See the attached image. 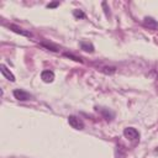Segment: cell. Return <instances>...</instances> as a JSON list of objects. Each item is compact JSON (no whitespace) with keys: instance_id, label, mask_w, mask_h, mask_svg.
Returning a JSON list of instances; mask_svg holds the SVG:
<instances>
[{"instance_id":"1","label":"cell","mask_w":158,"mask_h":158,"mask_svg":"<svg viewBox=\"0 0 158 158\" xmlns=\"http://www.w3.org/2000/svg\"><path fill=\"white\" fill-rule=\"evenodd\" d=\"M68 123L75 128V130H83L84 128V122L81 118H79L78 116H74V115H70L68 116Z\"/></svg>"},{"instance_id":"2","label":"cell","mask_w":158,"mask_h":158,"mask_svg":"<svg viewBox=\"0 0 158 158\" xmlns=\"http://www.w3.org/2000/svg\"><path fill=\"white\" fill-rule=\"evenodd\" d=\"M123 136L130 141H135L139 138V132L135 127H126L123 130Z\"/></svg>"},{"instance_id":"3","label":"cell","mask_w":158,"mask_h":158,"mask_svg":"<svg viewBox=\"0 0 158 158\" xmlns=\"http://www.w3.org/2000/svg\"><path fill=\"white\" fill-rule=\"evenodd\" d=\"M12 94H14L15 99H17L20 101H27V100H30L32 98V95L30 93H27V91H25L22 89H15Z\"/></svg>"},{"instance_id":"4","label":"cell","mask_w":158,"mask_h":158,"mask_svg":"<svg viewBox=\"0 0 158 158\" xmlns=\"http://www.w3.org/2000/svg\"><path fill=\"white\" fill-rule=\"evenodd\" d=\"M7 27L11 30V31H14V32H16V33H19V35H21V36H25V37H32L33 35L30 32V31H26V30H23V28H21V27H19V26H16V25H7Z\"/></svg>"},{"instance_id":"5","label":"cell","mask_w":158,"mask_h":158,"mask_svg":"<svg viewBox=\"0 0 158 158\" xmlns=\"http://www.w3.org/2000/svg\"><path fill=\"white\" fill-rule=\"evenodd\" d=\"M143 26H144V27H148V28H151V30H156V28H158V22H157V20H154L153 17L146 16V17L143 19Z\"/></svg>"},{"instance_id":"6","label":"cell","mask_w":158,"mask_h":158,"mask_svg":"<svg viewBox=\"0 0 158 158\" xmlns=\"http://www.w3.org/2000/svg\"><path fill=\"white\" fill-rule=\"evenodd\" d=\"M41 79L44 81V83H52L54 80V73L49 69H46L41 73Z\"/></svg>"},{"instance_id":"7","label":"cell","mask_w":158,"mask_h":158,"mask_svg":"<svg viewBox=\"0 0 158 158\" xmlns=\"http://www.w3.org/2000/svg\"><path fill=\"white\" fill-rule=\"evenodd\" d=\"M0 72H1V74H2L7 80H10V81H12V83L16 80V79H15V75L10 72V69L6 68L5 64H1V65H0Z\"/></svg>"},{"instance_id":"8","label":"cell","mask_w":158,"mask_h":158,"mask_svg":"<svg viewBox=\"0 0 158 158\" xmlns=\"http://www.w3.org/2000/svg\"><path fill=\"white\" fill-rule=\"evenodd\" d=\"M96 110H98V111H99L106 120H112L114 116H115V114H114L111 110H109V109H102V107L99 109V107H96Z\"/></svg>"},{"instance_id":"9","label":"cell","mask_w":158,"mask_h":158,"mask_svg":"<svg viewBox=\"0 0 158 158\" xmlns=\"http://www.w3.org/2000/svg\"><path fill=\"white\" fill-rule=\"evenodd\" d=\"M80 48L83 49V51H85V52H89V53H93L94 51H95V48H94V46L91 44V43H89V42H80Z\"/></svg>"},{"instance_id":"10","label":"cell","mask_w":158,"mask_h":158,"mask_svg":"<svg viewBox=\"0 0 158 158\" xmlns=\"http://www.w3.org/2000/svg\"><path fill=\"white\" fill-rule=\"evenodd\" d=\"M100 72H102L105 74H114L116 72V67H102L100 69Z\"/></svg>"},{"instance_id":"11","label":"cell","mask_w":158,"mask_h":158,"mask_svg":"<svg viewBox=\"0 0 158 158\" xmlns=\"http://www.w3.org/2000/svg\"><path fill=\"white\" fill-rule=\"evenodd\" d=\"M41 44H42L43 47H46L47 49H49V51H53V52H58V51H59L58 47L54 46V44H52V43H44V42H42Z\"/></svg>"},{"instance_id":"12","label":"cell","mask_w":158,"mask_h":158,"mask_svg":"<svg viewBox=\"0 0 158 158\" xmlns=\"http://www.w3.org/2000/svg\"><path fill=\"white\" fill-rule=\"evenodd\" d=\"M73 15H74L75 19H84L85 17V14L81 10H74L73 11Z\"/></svg>"},{"instance_id":"13","label":"cell","mask_w":158,"mask_h":158,"mask_svg":"<svg viewBox=\"0 0 158 158\" xmlns=\"http://www.w3.org/2000/svg\"><path fill=\"white\" fill-rule=\"evenodd\" d=\"M64 56H65V57H68V58H73L75 62H80V63L83 62V60H81V58H79V57H75V56H73V54H69V53H64Z\"/></svg>"},{"instance_id":"14","label":"cell","mask_w":158,"mask_h":158,"mask_svg":"<svg viewBox=\"0 0 158 158\" xmlns=\"http://www.w3.org/2000/svg\"><path fill=\"white\" fill-rule=\"evenodd\" d=\"M58 5H59V1H54V2L48 4V5H47V7H48V9H53V7H57Z\"/></svg>"}]
</instances>
